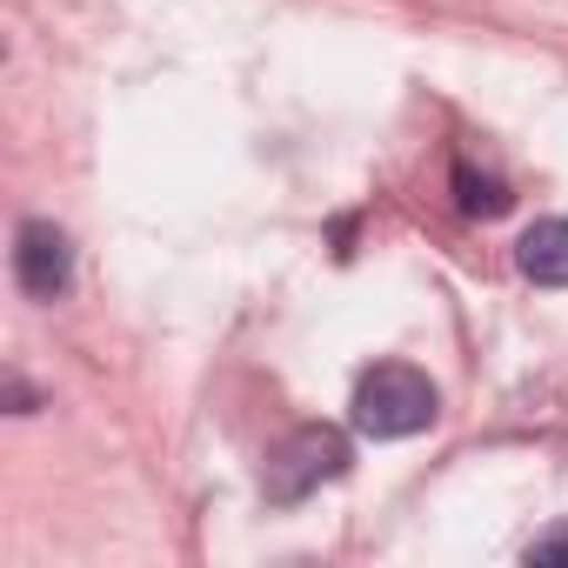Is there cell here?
I'll return each mask as SVG.
<instances>
[{
    "instance_id": "8992f818",
    "label": "cell",
    "mask_w": 568,
    "mask_h": 568,
    "mask_svg": "<svg viewBox=\"0 0 568 568\" xmlns=\"http://www.w3.org/2000/svg\"><path fill=\"white\" fill-rule=\"evenodd\" d=\"M528 561H535V568H548V561H568V528H555V535L528 541Z\"/></svg>"
},
{
    "instance_id": "5b68a950",
    "label": "cell",
    "mask_w": 568,
    "mask_h": 568,
    "mask_svg": "<svg viewBox=\"0 0 568 568\" xmlns=\"http://www.w3.org/2000/svg\"><path fill=\"white\" fill-rule=\"evenodd\" d=\"M455 194H462V214H475V221H495L508 207V187L495 174H475L468 161H455Z\"/></svg>"
},
{
    "instance_id": "52a82bcc",
    "label": "cell",
    "mask_w": 568,
    "mask_h": 568,
    "mask_svg": "<svg viewBox=\"0 0 568 568\" xmlns=\"http://www.w3.org/2000/svg\"><path fill=\"white\" fill-rule=\"evenodd\" d=\"M8 402H14V415H34V388L28 382H8Z\"/></svg>"
},
{
    "instance_id": "7a4b0ae2",
    "label": "cell",
    "mask_w": 568,
    "mask_h": 568,
    "mask_svg": "<svg viewBox=\"0 0 568 568\" xmlns=\"http://www.w3.org/2000/svg\"><path fill=\"white\" fill-rule=\"evenodd\" d=\"M348 462H355V448H348V435H342V428H328V422L295 428L288 442L267 455V468H261V495H267L274 508L308 501L322 481H342V475H348Z\"/></svg>"
},
{
    "instance_id": "3957f363",
    "label": "cell",
    "mask_w": 568,
    "mask_h": 568,
    "mask_svg": "<svg viewBox=\"0 0 568 568\" xmlns=\"http://www.w3.org/2000/svg\"><path fill=\"white\" fill-rule=\"evenodd\" d=\"M14 281L28 302H61L74 281V247L54 221H21L14 227Z\"/></svg>"
},
{
    "instance_id": "6da1fadb",
    "label": "cell",
    "mask_w": 568,
    "mask_h": 568,
    "mask_svg": "<svg viewBox=\"0 0 568 568\" xmlns=\"http://www.w3.org/2000/svg\"><path fill=\"white\" fill-rule=\"evenodd\" d=\"M435 408H442L435 382H428L422 368H408V362H382V368H368V375L355 382V428L375 435V442H408V435H422V428L435 422Z\"/></svg>"
},
{
    "instance_id": "277c9868",
    "label": "cell",
    "mask_w": 568,
    "mask_h": 568,
    "mask_svg": "<svg viewBox=\"0 0 568 568\" xmlns=\"http://www.w3.org/2000/svg\"><path fill=\"white\" fill-rule=\"evenodd\" d=\"M521 274L535 281V288H568V221H535L515 247Z\"/></svg>"
}]
</instances>
